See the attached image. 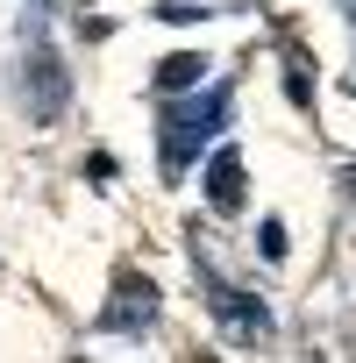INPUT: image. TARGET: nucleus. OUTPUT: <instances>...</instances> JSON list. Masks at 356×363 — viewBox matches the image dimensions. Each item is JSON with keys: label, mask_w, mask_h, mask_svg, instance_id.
Instances as JSON below:
<instances>
[{"label": "nucleus", "mask_w": 356, "mask_h": 363, "mask_svg": "<svg viewBox=\"0 0 356 363\" xmlns=\"http://www.w3.org/2000/svg\"><path fill=\"white\" fill-rule=\"evenodd\" d=\"M228 107H235V93H228V86H207L200 100L164 107V178H178V171L200 157V143H207V135H221V128H228Z\"/></svg>", "instance_id": "1"}, {"label": "nucleus", "mask_w": 356, "mask_h": 363, "mask_svg": "<svg viewBox=\"0 0 356 363\" xmlns=\"http://www.w3.org/2000/svg\"><path fill=\"white\" fill-rule=\"evenodd\" d=\"M114 292H121V299L100 313V328H114V335H135V328H150V320H157V285H150V278H135V271H128Z\"/></svg>", "instance_id": "2"}, {"label": "nucleus", "mask_w": 356, "mask_h": 363, "mask_svg": "<svg viewBox=\"0 0 356 363\" xmlns=\"http://www.w3.org/2000/svg\"><path fill=\"white\" fill-rule=\"evenodd\" d=\"M193 264H200V257H193ZM200 285H207V299H214V306H221V313L235 320V335H271V313H264L257 299H243L235 285H221V278H214L207 264H200Z\"/></svg>", "instance_id": "3"}, {"label": "nucleus", "mask_w": 356, "mask_h": 363, "mask_svg": "<svg viewBox=\"0 0 356 363\" xmlns=\"http://www.w3.org/2000/svg\"><path fill=\"white\" fill-rule=\"evenodd\" d=\"M207 200H214L221 214L243 207V157H235V150H214V164H207Z\"/></svg>", "instance_id": "4"}, {"label": "nucleus", "mask_w": 356, "mask_h": 363, "mask_svg": "<svg viewBox=\"0 0 356 363\" xmlns=\"http://www.w3.org/2000/svg\"><path fill=\"white\" fill-rule=\"evenodd\" d=\"M207 79V57L200 50H171L164 65H157V93H186V86H200Z\"/></svg>", "instance_id": "5"}, {"label": "nucleus", "mask_w": 356, "mask_h": 363, "mask_svg": "<svg viewBox=\"0 0 356 363\" xmlns=\"http://www.w3.org/2000/svg\"><path fill=\"white\" fill-rule=\"evenodd\" d=\"M157 15H164V22H200V15H214V8H193V0H157Z\"/></svg>", "instance_id": "6"}, {"label": "nucleus", "mask_w": 356, "mask_h": 363, "mask_svg": "<svg viewBox=\"0 0 356 363\" xmlns=\"http://www.w3.org/2000/svg\"><path fill=\"white\" fill-rule=\"evenodd\" d=\"M264 257H285V221H264Z\"/></svg>", "instance_id": "7"}, {"label": "nucleus", "mask_w": 356, "mask_h": 363, "mask_svg": "<svg viewBox=\"0 0 356 363\" xmlns=\"http://www.w3.org/2000/svg\"><path fill=\"white\" fill-rule=\"evenodd\" d=\"M342 15H349V22H356V0H342Z\"/></svg>", "instance_id": "8"}]
</instances>
